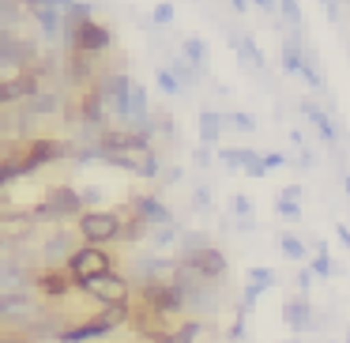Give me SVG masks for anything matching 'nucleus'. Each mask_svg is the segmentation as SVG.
I'll return each mask as SVG.
<instances>
[{
	"instance_id": "1",
	"label": "nucleus",
	"mask_w": 350,
	"mask_h": 343,
	"mask_svg": "<svg viewBox=\"0 0 350 343\" xmlns=\"http://www.w3.org/2000/svg\"><path fill=\"white\" fill-rule=\"evenodd\" d=\"M64 151H68V147H64L61 140H46V136L27 140V144L19 147V151H8V155H4V162H0V181H4V185H12L16 177L34 174L38 166H46V162L61 159Z\"/></svg>"
},
{
	"instance_id": "2",
	"label": "nucleus",
	"mask_w": 350,
	"mask_h": 343,
	"mask_svg": "<svg viewBox=\"0 0 350 343\" xmlns=\"http://www.w3.org/2000/svg\"><path fill=\"white\" fill-rule=\"evenodd\" d=\"M94 87H98V94L106 99L109 114L121 121V129H129V125H132V87H136V84H132L124 72L109 68V72H98Z\"/></svg>"
},
{
	"instance_id": "3",
	"label": "nucleus",
	"mask_w": 350,
	"mask_h": 343,
	"mask_svg": "<svg viewBox=\"0 0 350 343\" xmlns=\"http://www.w3.org/2000/svg\"><path fill=\"white\" fill-rule=\"evenodd\" d=\"M68 215H87L83 192H76L72 185H53V189L46 192V200L27 212V219L38 223V219H68Z\"/></svg>"
},
{
	"instance_id": "4",
	"label": "nucleus",
	"mask_w": 350,
	"mask_h": 343,
	"mask_svg": "<svg viewBox=\"0 0 350 343\" xmlns=\"http://www.w3.org/2000/svg\"><path fill=\"white\" fill-rule=\"evenodd\" d=\"M102 309H129V279L124 275H94V279L79 283Z\"/></svg>"
},
{
	"instance_id": "5",
	"label": "nucleus",
	"mask_w": 350,
	"mask_h": 343,
	"mask_svg": "<svg viewBox=\"0 0 350 343\" xmlns=\"http://www.w3.org/2000/svg\"><path fill=\"white\" fill-rule=\"evenodd\" d=\"M177 264L192 268L196 275L215 279V283H222V275H226V257L215 245H181V260Z\"/></svg>"
},
{
	"instance_id": "6",
	"label": "nucleus",
	"mask_w": 350,
	"mask_h": 343,
	"mask_svg": "<svg viewBox=\"0 0 350 343\" xmlns=\"http://www.w3.org/2000/svg\"><path fill=\"white\" fill-rule=\"evenodd\" d=\"M79 234L87 245H106L113 238H121V212H98L91 207L87 215H79Z\"/></svg>"
},
{
	"instance_id": "7",
	"label": "nucleus",
	"mask_w": 350,
	"mask_h": 343,
	"mask_svg": "<svg viewBox=\"0 0 350 343\" xmlns=\"http://www.w3.org/2000/svg\"><path fill=\"white\" fill-rule=\"evenodd\" d=\"M109 272H113V268H109V257H106L102 245H79L76 257L68 260V275L76 279V287L87 279H94V275H109Z\"/></svg>"
},
{
	"instance_id": "8",
	"label": "nucleus",
	"mask_w": 350,
	"mask_h": 343,
	"mask_svg": "<svg viewBox=\"0 0 350 343\" xmlns=\"http://www.w3.org/2000/svg\"><path fill=\"white\" fill-rule=\"evenodd\" d=\"M38 91H42V84H38V72L34 68H23L12 79H0V102L4 106H27Z\"/></svg>"
},
{
	"instance_id": "9",
	"label": "nucleus",
	"mask_w": 350,
	"mask_h": 343,
	"mask_svg": "<svg viewBox=\"0 0 350 343\" xmlns=\"http://www.w3.org/2000/svg\"><path fill=\"white\" fill-rule=\"evenodd\" d=\"M282 320H286V328L290 332H312L317 328V317H312V302H309V294H294V298H286V305H282Z\"/></svg>"
},
{
	"instance_id": "10",
	"label": "nucleus",
	"mask_w": 350,
	"mask_h": 343,
	"mask_svg": "<svg viewBox=\"0 0 350 343\" xmlns=\"http://www.w3.org/2000/svg\"><path fill=\"white\" fill-rule=\"evenodd\" d=\"M109 42H113V38H109V31H106L102 23H94V19H91V23H83L76 34H72L68 46L79 49V53H91V57H94V53H102V49H109Z\"/></svg>"
},
{
	"instance_id": "11",
	"label": "nucleus",
	"mask_w": 350,
	"mask_h": 343,
	"mask_svg": "<svg viewBox=\"0 0 350 343\" xmlns=\"http://www.w3.org/2000/svg\"><path fill=\"white\" fill-rule=\"evenodd\" d=\"M72 257H76V249H72L68 230H57V234L46 238V245H42V264L46 268H61V264H68Z\"/></svg>"
},
{
	"instance_id": "12",
	"label": "nucleus",
	"mask_w": 350,
	"mask_h": 343,
	"mask_svg": "<svg viewBox=\"0 0 350 343\" xmlns=\"http://www.w3.org/2000/svg\"><path fill=\"white\" fill-rule=\"evenodd\" d=\"M132 212H136L147 227H174V212H170L159 196H136L132 200Z\"/></svg>"
},
{
	"instance_id": "13",
	"label": "nucleus",
	"mask_w": 350,
	"mask_h": 343,
	"mask_svg": "<svg viewBox=\"0 0 350 343\" xmlns=\"http://www.w3.org/2000/svg\"><path fill=\"white\" fill-rule=\"evenodd\" d=\"M222 155V162L226 166H241L249 177H264L267 174V166H264V155H256V151H249V147H226V151H219Z\"/></svg>"
},
{
	"instance_id": "14",
	"label": "nucleus",
	"mask_w": 350,
	"mask_h": 343,
	"mask_svg": "<svg viewBox=\"0 0 350 343\" xmlns=\"http://www.w3.org/2000/svg\"><path fill=\"white\" fill-rule=\"evenodd\" d=\"M72 275H61V268H46V272H34V287L42 290L46 298H64L72 287Z\"/></svg>"
},
{
	"instance_id": "15",
	"label": "nucleus",
	"mask_w": 350,
	"mask_h": 343,
	"mask_svg": "<svg viewBox=\"0 0 350 343\" xmlns=\"http://www.w3.org/2000/svg\"><path fill=\"white\" fill-rule=\"evenodd\" d=\"M61 106H64L61 91H38V94H34V99L23 106V110H27L31 117H49V114H57Z\"/></svg>"
},
{
	"instance_id": "16",
	"label": "nucleus",
	"mask_w": 350,
	"mask_h": 343,
	"mask_svg": "<svg viewBox=\"0 0 350 343\" xmlns=\"http://www.w3.org/2000/svg\"><path fill=\"white\" fill-rule=\"evenodd\" d=\"M301 114L309 117L312 125H317V132L327 140V144H335V140H339V129H335V125H332V117H327L324 110L317 106V102H301Z\"/></svg>"
},
{
	"instance_id": "17",
	"label": "nucleus",
	"mask_w": 350,
	"mask_h": 343,
	"mask_svg": "<svg viewBox=\"0 0 350 343\" xmlns=\"http://www.w3.org/2000/svg\"><path fill=\"white\" fill-rule=\"evenodd\" d=\"M222 125H226V114H215V110H200V140H204V144H215V140H219Z\"/></svg>"
},
{
	"instance_id": "18",
	"label": "nucleus",
	"mask_w": 350,
	"mask_h": 343,
	"mask_svg": "<svg viewBox=\"0 0 350 343\" xmlns=\"http://www.w3.org/2000/svg\"><path fill=\"white\" fill-rule=\"evenodd\" d=\"M170 72L181 79V87H192V84H200V79H204V68H196V64L185 61V57H177V61L170 64Z\"/></svg>"
},
{
	"instance_id": "19",
	"label": "nucleus",
	"mask_w": 350,
	"mask_h": 343,
	"mask_svg": "<svg viewBox=\"0 0 350 343\" xmlns=\"http://www.w3.org/2000/svg\"><path fill=\"white\" fill-rule=\"evenodd\" d=\"M19 16H27L23 0H0V23H4V31H16Z\"/></svg>"
},
{
	"instance_id": "20",
	"label": "nucleus",
	"mask_w": 350,
	"mask_h": 343,
	"mask_svg": "<svg viewBox=\"0 0 350 343\" xmlns=\"http://www.w3.org/2000/svg\"><path fill=\"white\" fill-rule=\"evenodd\" d=\"M181 57H185V61H192L196 68H204V64H207V46L200 38H181Z\"/></svg>"
},
{
	"instance_id": "21",
	"label": "nucleus",
	"mask_w": 350,
	"mask_h": 343,
	"mask_svg": "<svg viewBox=\"0 0 350 343\" xmlns=\"http://www.w3.org/2000/svg\"><path fill=\"white\" fill-rule=\"evenodd\" d=\"M309 268H312V275H320V279H332L335 264H332V257H327V245L324 242H317V257L309 260Z\"/></svg>"
},
{
	"instance_id": "22",
	"label": "nucleus",
	"mask_w": 350,
	"mask_h": 343,
	"mask_svg": "<svg viewBox=\"0 0 350 343\" xmlns=\"http://www.w3.org/2000/svg\"><path fill=\"white\" fill-rule=\"evenodd\" d=\"M200 332H204V325H200V320H185L181 328H174V332H170L166 343H196Z\"/></svg>"
},
{
	"instance_id": "23",
	"label": "nucleus",
	"mask_w": 350,
	"mask_h": 343,
	"mask_svg": "<svg viewBox=\"0 0 350 343\" xmlns=\"http://www.w3.org/2000/svg\"><path fill=\"white\" fill-rule=\"evenodd\" d=\"M282 257H290V260H305V257H309V245H301V238L286 234V238H282Z\"/></svg>"
},
{
	"instance_id": "24",
	"label": "nucleus",
	"mask_w": 350,
	"mask_h": 343,
	"mask_svg": "<svg viewBox=\"0 0 350 343\" xmlns=\"http://www.w3.org/2000/svg\"><path fill=\"white\" fill-rule=\"evenodd\" d=\"M275 212H279L286 223H297V219H301V200H286V196H279V200H275Z\"/></svg>"
},
{
	"instance_id": "25",
	"label": "nucleus",
	"mask_w": 350,
	"mask_h": 343,
	"mask_svg": "<svg viewBox=\"0 0 350 343\" xmlns=\"http://www.w3.org/2000/svg\"><path fill=\"white\" fill-rule=\"evenodd\" d=\"M301 76H305V84H309L312 91H324V76H320V72H317V61H312V53H305Z\"/></svg>"
},
{
	"instance_id": "26",
	"label": "nucleus",
	"mask_w": 350,
	"mask_h": 343,
	"mask_svg": "<svg viewBox=\"0 0 350 343\" xmlns=\"http://www.w3.org/2000/svg\"><path fill=\"white\" fill-rule=\"evenodd\" d=\"M249 287H256V290L275 287V272H271V268H252V272H249Z\"/></svg>"
},
{
	"instance_id": "27",
	"label": "nucleus",
	"mask_w": 350,
	"mask_h": 343,
	"mask_svg": "<svg viewBox=\"0 0 350 343\" xmlns=\"http://www.w3.org/2000/svg\"><path fill=\"white\" fill-rule=\"evenodd\" d=\"M170 242H177V227H151V245L154 249H166Z\"/></svg>"
},
{
	"instance_id": "28",
	"label": "nucleus",
	"mask_w": 350,
	"mask_h": 343,
	"mask_svg": "<svg viewBox=\"0 0 350 343\" xmlns=\"http://www.w3.org/2000/svg\"><path fill=\"white\" fill-rule=\"evenodd\" d=\"M279 12H282V16H286L294 27H297V31L305 27V19H301V8H297V0H279Z\"/></svg>"
},
{
	"instance_id": "29",
	"label": "nucleus",
	"mask_w": 350,
	"mask_h": 343,
	"mask_svg": "<svg viewBox=\"0 0 350 343\" xmlns=\"http://www.w3.org/2000/svg\"><path fill=\"white\" fill-rule=\"evenodd\" d=\"M159 87H162L166 94H181V79H177L170 68H159Z\"/></svg>"
},
{
	"instance_id": "30",
	"label": "nucleus",
	"mask_w": 350,
	"mask_h": 343,
	"mask_svg": "<svg viewBox=\"0 0 350 343\" xmlns=\"http://www.w3.org/2000/svg\"><path fill=\"white\" fill-rule=\"evenodd\" d=\"M226 125H230V129H241V132H252V129H256L252 114H241V110H237V114H226Z\"/></svg>"
},
{
	"instance_id": "31",
	"label": "nucleus",
	"mask_w": 350,
	"mask_h": 343,
	"mask_svg": "<svg viewBox=\"0 0 350 343\" xmlns=\"http://www.w3.org/2000/svg\"><path fill=\"white\" fill-rule=\"evenodd\" d=\"M234 212L241 215V223H245V219H249V215H252V200H249V196H241V192H237V196H234Z\"/></svg>"
},
{
	"instance_id": "32",
	"label": "nucleus",
	"mask_w": 350,
	"mask_h": 343,
	"mask_svg": "<svg viewBox=\"0 0 350 343\" xmlns=\"http://www.w3.org/2000/svg\"><path fill=\"white\" fill-rule=\"evenodd\" d=\"M151 19H154V23H170V19H174V4H159Z\"/></svg>"
},
{
	"instance_id": "33",
	"label": "nucleus",
	"mask_w": 350,
	"mask_h": 343,
	"mask_svg": "<svg viewBox=\"0 0 350 343\" xmlns=\"http://www.w3.org/2000/svg\"><path fill=\"white\" fill-rule=\"evenodd\" d=\"M294 283H297V290H301V294H309V283H312V268H301Z\"/></svg>"
},
{
	"instance_id": "34",
	"label": "nucleus",
	"mask_w": 350,
	"mask_h": 343,
	"mask_svg": "<svg viewBox=\"0 0 350 343\" xmlns=\"http://www.w3.org/2000/svg\"><path fill=\"white\" fill-rule=\"evenodd\" d=\"M0 343H31V335H23V332H16V328H8V332L0 335Z\"/></svg>"
},
{
	"instance_id": "35",
	"label": "nucleus",
	"mask_w": 350,
	"mask_h": 343,
	"mask_svg": "<svg viewBox=\"0 0 350 343\" xmlns=\"http://www.w3.org/2000/svg\"><path fill=\"white\" fill-rule=\"evenodd\" d=\"M256 8L264 12V16H279V0H256Z\"/></svg>"
},
{
	"instance_id": "36",
	"label": "nucleus",
	"mask_w": 350,
	"mask_h": 343,
	"mask_svg": "<svg viewBox=\"0 0 350 343\" xmlns=\"http://www.w3.org/2000/svg\"><path fill=\"white\" fill-rule=\"evenodd\" d=\"M282 162H286V155H279V151H267V155H264V166H267V170L282 166Z\"/></svg>"
},
{
	"instance_id": "37",
	"label": "nucleus",
	"mask_w": 350,
	"mask_h": 343,
	"mask_svg": "<svg viewBox=\"0 0 350 343\" xmlns=\"http://www.w3.org/2000/svg\"><path fill=\"white\" fill-rule=\"evenodd\" d=\"M245 335H249V332H245V317H237L234 328H230V340H245Z\"/></svg>"
},
{
	"instance_id": "38",
	"label": "nucleus",
	"mask_w": 350,
	"mask_h": 343,
	"mask_svg": "<svg viewBox=\"0 0 350 343\" xmlns=\"http://www.w3.org/2000/svg\"><path fill=\"white\" fill-rule=\"evenodd\" d=\"M282 196H286V200H301V185H286V189H282Z\"/></svg>"
},
{
	"instance_id": "39",
	"label": "nucleus",
	"mask_w": 350,
	"mask_h": 343,
	"mask_svg": "<svg viewBox=\"0 0 350 343\" xmlns=\"http://www.w3.org/2000/svg\"><path fill=\"white\" fill-rule=\"evenodd\" d=\"M335 234H339L342 245H350V227H342V223H335Z\"/></svg>"
},
{
	"instance_id": "40",
	"label": "nucleus",
	"mask_w": 350,
	"mask_h": 343,
	"mask_svg": "<svg viewBox=\"0 0 350 343\" xmlns=\"http://www.w3.org/2000/svg\"><path fill=\"white\" fill-rule=\"evenodd\" d=\"M192 200H196V207H207V204H211V196H207V189H196V196H192Z\"/></svg>"
},
{
	"instance_id": "41",
	"label": "nucleus",
	"mask_w": 350,
	"mask_h": 343,
	"mask_svg": "<svg viewBox=\"0 0 350 343\" xmlns=\"http://www.w3.org/2000/svg\"><path fill=\"white\" fill-rule=\"evenodd\" d=\"M230 4H234L237 12H245V8H249V0H230Z\"/></svg>"
},
{
	"instance_id": "42",
	"label": "nucleus",
	"mask_w": 350,
	"mask_h": 343,
	"mask_svg": "<svg viewBox=\"0 0 350 343\" xmlns=\"http://www.w3.org/2000/svg\"><path fill=\"white\" fill-rule=\"evenodd\" d=\"M342 185H347V192H350V174H347V177H342Z\"/></svg>"
},
{
	"instance_id": "43",
	"label": "nucleus",
	"mask_w": 350,
	"mask_h": 343,
	"mask_svg": "<svg viewBox=\"0 0 350 343\" xmlns=\"http://www.w3.org/2000/svg\"><path fill=\"white\" fill-rule=\"evenodd\" d=\"M294 343H301V340H294Z\"/></svg>"
}]
</instances>
